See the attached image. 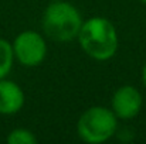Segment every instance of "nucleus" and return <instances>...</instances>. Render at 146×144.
<instances>
[{
    "label": "nucleus",
    "instance_id": "nucleus-9",
    "mask_svg": "<svg viewBox=\"0 0 146 144\" xmlns=\"http://www.w3.org/2000/svg\"><path fill=\"white\" fill-rule=\"evenodd\" d=\"M142 82H143V85H145V88H146V64L143 65V68H142Z\"/></svg>",
    "mask_w": 146,
    "mask_h": 144
},
{
    "label": "nucleus",
    "instance_id": "nucleus-7",
    "mask_svg": "<svg viewBox=\"0 0 146 144\" xmlns=\"http://www.w3.org/2000/svg\"><path fill=\"white\" fill-rule=\"evenodd\" d=\"M14 62V54L11 43H9L6 38H0V79L6 78Z\"/></svg>",
    "mask_w": 146,
    "mask_h": 144
},
{
    "label": "nucleus",
    "instance_id": "nucleus-2",
    "mask_svg": "<svg viewBox=\"0 0 146 144\" xmlns=\"http://www.w3.org/2000/svg\"><path fill=\"white\" fill-rule=\"evenodd\" d=\"M82 23L78 9L64 0L51 1L41 20L44 34L54 43H70L75 40Z\"/></svg>",
    "mask_w": 146,
    "mask_h": 144
},
{
    "label": "nucleus",
    "instance_id": "nucleus-10",
    "mask_svg": "<svg viewBox=\"0 0 146 144\" xmlns=\"http://www.w3.org/2000/svg\"><path fill=\"white\" fill-rule=\"evenodd\" d=\"M141 1H142V3H143V4H146V0H141Z\"/></svg>",
    "mask_w": 146,
    "mask_h": 144
},
{
    "label": "nucleus",
    "instance_id": "nucleus-3",
    "mask_svg": "<svg viewBox=\"0 0 146 144\" xmlns=\"http://www.w3.org/2000/svg\"><path fill=\"white\" fill-rule=\"evenodd\" d=\"M118 130V117L105 106H92L87 109L77 122V133L82 141L101 144L115 136Z\"/></svg>",
    "mask_w": 146,
    "mask_h": 144
},
{
    "label": "nucleus",
    "instance_id": "nucleus-1",
    "mask_svg": "<svg viewBox=\"0 0 146 144\" xmlns=\"http://www.w3.org/2000/svg\"><path fill=\"white\" fill-rule=\"evenodd\" d=\"M82 51L95 61H108L118 51V33L105 17H91L82 23L77 37Z\"/></svg>",
    "mask_w": 146,
    "mask_h": 144
},
{
    "label": "nucleus",
    "instance_id": "nucleus-6",
    "mask_svg": "<svg viewBox=\"0 0 146 144\" xmlns=\"http://www.w3.org/2000/svg\"><path fill=\"white\" fill-rule=\"evenodd\" d=\"M24 92L19 84L7 78L0 79V114L11 116L24 106Z\"/></svg>",
    "mask_w": 146,
    "mask_h": 144
},
{
    "label": "nucleus",
    "instance_id": "nucleus-11",
    "mask_svg": "<svg viewBox=\"0 0 146 144\" xmlns=\"http://www.w3.org/2000/svg\"><path fill=\"white\" fill-rule=\"evenodd\" d=\"M51 1H55V0H51Z\"/></svg>",
    "mask_w": 146,
    "mask_h": 144
},
{
    "label": "nucleus",
    "instance_id": "nucleus-4",
    "mask_svg": "<svg viewBox=\"0 0 146 144\" xmlns=\"http://www.w3.org/2000/svg\"><path fill=\"white\" fill-rule=\"evenodd\" d=\"M11 47L14 59L27 68L38 66L47 55V44L43 36L31 30L21 31L19 36H16Z\"/></svg>",
    "mask_w": 146,
    "mask_h": 144
},
{
    "label": "nucleus",
    "instance_id": "nucleus-5",
    "mask_svg": "<svg viewBox=\"0 0 146 144\" xmlns=\"http://www.w3.org/2000/svg\"><path fill=\"white\" fill-rule=\"evenodd\" d=\"M143 106L142 93L132 85H123L115 91L111 100V109L118 119L129 120L139 114Z\"/></svg>",
    "mask_w": 146,
    "mask_h": 144
},
{
    "label": "nucleus",
    "instance_id": "nucleus-8",
    "mask_svg": "<svg viewBox=\"0 0 146 144\" xmlns=\"http://www.w3.org/2000/svg\"><path fill=\"white\" fill-rule=\"evenodd\" d=\"M6 140L9 144H37L36 134L31 130L24 127H17L11 130Z\"/></svg>",
    "mask_w": 146,
    "mask_h": 144
}]
</instances>
